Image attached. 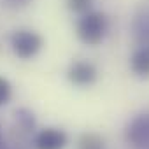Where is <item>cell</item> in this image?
Wrapping results in <instances>:
<instances>
[{"label": "cell", "instance_id": "cell-11", "mask_svg": "<svg viewBox=\"0 0 149 149\" xmlns=\"http://www.w3.org/2000/svg\"><path fill=\"white\" fill-rule=\"evenodd\" d=\"M32 0H4V4L11 9H21V7H26Z\"/></svg>", "mask_w": 149, "mask_h": 149}, {"label": "cell", "instance_id": "cell-1", "mask_svg": "<svg viewBox=\"0 0 149 149\" xmlns=\"http://www.w3.org/2000/svg\"><path fill=\"white\" fill-rule=\"evenodd\" d=\"M109 32V19L100 11H88L77 21V37L86 46H98Z\"/></svg>", "mask_w": 149, "mask_h": 149}, {"label": "cell", "instance_id": "cell-7", "mask_svg": "<svg viewBox=\"0 0 149 149\" xmlns=\"http://www.w3.org/2000/svg\"><path fill=\"white\" fill-rule=\"evenodd\" d=\"M133 35L140 46H149V9H144L135 16Z\"/></svg>", "mask_w": 149, "mask_h": 149}, {"label": "cell", "instance_id": "cell-5", "mask_svg": "<svg viewBox=\"0 0 149 149\" xmlns=\"http://www.w3.org/2000/svg\"><path fill=\"white\" fill-rule=\"evenodd\" d=\"M67 142H68L67 133L61 128H53V126L40 130L33 139L35 149H63Z\"/></svg>", "mask_w": 149, "mask_h": 149}, {"label": "cell", "instance_id": "cell-9", "mask_svg": "<svg viewBox=\"0 0 149 149\" xmlns=\"http://www.w3.org/2000/svg\"><path fill=\"white\" fill-rule=\"evenodd\" d=\"M67 7L74 13L84 14L88 11H91L93 7V0H67Z\"/></svg>", "mask_w": 149, "mask_h": 149}, {"label": "cell", "instance_id": "cell-2", "mask_svg": "<svg viewBox=\"0 0 149 149\" xmlns=\"http://www.w3.org/2000/svg\"><path fill=\"white\" fill-rule=\"evenodd\" d=\"M42 46H44V39L40 37V33H37L33 30L21 28L11 35V49L21 60L33 58L42 49Z\"/></svg>", "mask_w": 149, "mask_h": 149}, {"label": "cell", "instance_id": "cell-3", "mask_svg": "<svg viewBox=\"0 0 149 149\" xmlns=\"http://www.w3.org/2000/svg\"><path fill=\"white\" fill-rule=\"evenodd\" d=\"M126 140L137 149H149V112H142L132 119L126 128Z\"/></svg>", "mask_w": 149, "mask_h": 149}, {"label": "cell", "instance_id": "cell-6", "mask_svg": "<svg viewBox=\"0 0 149 149\" xmlns=\"http://www.w3.org/2000/svg\"><path fill=\"white\" fill-rule=\"evenodd\" d=\"M130 67L137 77L149 79V46H140L133 53L130 60Z\"/></svg>", "mask_w": 149, "mask_h": 149}, {"label": "cell", "instance_id": "cell-12", "mask_svg": "<svg viewBox=\"0 0 149 149\" xmlns=\"http://www.w3.org/2000/svg\"><path fill=\"white\" fill-rule=\"evenodd\" d=\"M0 149H7L6 142H4V137H2V130H0Z\"/></svg>", "mask_w": 149, "mask_h": 149}, {"label": "cell", "instance_id": "cell-4", "mask_svg": "<svg viewBox=\"0 0 149 149\" xmlns=\"http://www.w3.org/2000/svg\"><path fill=\"white\" fill-rule=\"evenodd\" d=\"M67 77L72 84L76 86H91L97 77H98V72H97V67L90 61H84V60H79V61H74L68 70H67Z\"/></svg>", "mask_w": 149, "mask_h": 149}, {"label": "cell", "instance_id": "cell-10", "mask_svg": "<svg viewBox=\"0 0 149 149\" xmlns=\"http://www.w3.org/2000/svg\"><path fill=\"white\" fill-rule=\"evenodd\" d=\"M13 97V86L6 77H0V107L6 105Z\"/></svg>", "mask_w": 149, "mask_h": 149}, {"label": "cell", "instance_id": "cell-8", "mask_svg": "<svg viewBox=\"0 0 149 149\" xmlns=\"http://www.w3.org/2000/svg\"><path fill=\"white\" fill-rule=\"evenodd\" d=\"M79 149H104V140L97 133H83L79 139Z\"/></svg>", "mask_w": 149, "mask_h": 149}]
</instances>
